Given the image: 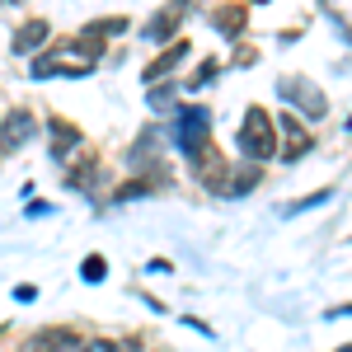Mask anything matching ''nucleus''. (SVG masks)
Listing matches in <instances>:
<instances>
[{"instance_id":"16","label":"nucleus","mask_w":352,"mask_h":352,"mask_svg":"<svg viewBox=\"0 0 352 352\" xmlns=\"http://www.w3.org/2000/svg\"><path fill=\"white\" fill-rule=\"evenodd\" d=\"M104 272H109L104 254H89V258L80 263V277H85V282H104Z\"/></svg>"},{"instance_id":"1","label":"nucleus","mask_w":352,"mask_h":352,"mask_svg":"<svg viewBox=\"0 0 352 352\" xmlns=\"http://www.w3.org/2000/svg\"><path fill=\"white\" fill-rule=\"evenodd\" d=\"M235 146H240V155L249 164H263V160L277 155V127H272V118L258 104L244 113V127L235 132Z\"/></svg>"},{"instance_id":"13","label":"nucleus","mask_w":352,"mask_h":352,"mask_svg":"<svg viewBox=\"0 0 352 352\" xmlns=\"http://www.w3.org/2000/svg\"><path fill=\"white\" fill-rule=\"evenodd\" d=\"M244 24H249V19H244V10H240V5H230V10L221 5L217 14H212V28H217V33H226V38H240Z\"/></svg>"},{"instance_id":"8","label":"nucleus","mask_w":352,"mask_h":352,"mask_svg":"<svg viewBox=\"0 0 352 352\" xmlns=\"http://www.w3.org/2000/svg\"><path fill=\"white\" fill-rule=\"evenodd\" d=\"M28 352H76V333L71 329H43L28 343Z\"/></svg>"},{"instance_id":"9","label":"nucleus","mask_w":352,"mask_h":352,"mask_svg":"<svg viewBox=\"0 0 352 352\" xmlns=\"http://www.w3.org/2000/svg\"><path fill=\"white\" fill-rule=\"evenodd\" d=\"M94 66L89 61H33V80H47V76H89Z\"/></svg>"},{"instance_id":"3","label":"nucleus","mask_w":352,"mask_h":352,"mask_svg":"<svg viewBox=\"0 0 352 352\" xmlns=\"http://www.w3.org/2000/svg\"><path fill=\"white\" fill-rule=\"evenodd\" d=\"M277 94H282L292 109H300L305 118H310V122L329 113V99H324V94H320V89H315L310 80H300V76H282V80H277Z\"/></svg>"},{"instance_id":"20","label":"nucleus","mask_w":352,"mask_h":352,"mask_svg":"<svg viewBox=\"0 0 352 352\" xmlns=\"http://www.w3.org/2000/svg\"><path fill=\"white\" fill-rule=\"evenodd\" d=\"M174 89H179V85H160V89L151 94V109H164V104L174 99Z\"/></svg>"},{"instance_id":"14","label":"nucleus","mask_w":352,"mask_h":352,"mask_svg":"<svg viewBox=\"0 0 352 352\" xmlns=\"http://www.w3.org/2000/svg\"><path fill=\"white\" fill-rule=\"evenodd\" d=\"M76 141H80V132H76L71 122H52V160H66Z\"/></svg>"},{"instance_id":"15","label":"nucleus","mask_w":352,"mask_h":352,"mask_svg":"<svg viewBox=\"0 0 352 352\" xmlns=\"http://www.w3.org/2000/svg\"><path fill=\"white\" fill-rule=\"evenodd\" d=\"M258 174H263V164H244L240 174H235V179L226 184V192H221V197H244V192L258 184Z\"/></svg>"},{"instance_id":"5","label":"nucleus","mask_w":352,"mask_h":352,"mask_svg":"<svg viewBox=\"0 0 352 352\" xmlns=\"http://www.w3.org/2000/svg\"><path fill=\"white\" fill-rule=\"evenodd\" d=\"M33 136H38V118H33L28 109H14L5 122H0V151L10 155V151H19V146L33 141Z\"/></svg>"},{"instance_id":"23","label":"nucleus","mask_w":352,"mask_h":352,"mask_svg":"<svg viewBox=\"0 0 352 352\" xmlns=\"http://www.w3.org/2000/svg\"><path fill=\"white\" fill-rule=\"evenodd\" d=\"M348 132H352V118H348Z\"/></svg>"},{"instance_id":"6","label":"nucleus","mask_w":352,"mask_h":352,"mask_svg":"<svg viewBox=\"0 0 352 352\" xmlns=\"http://www.w3.org/2000/svg\"><path fill=\"white\" fill-rule=\"evenodd\" d=\"M184 5H188V0H174V5H164L160 14H155L151 24L141 28V33H146V43H169V38L179 33V24H184Z\"/></svg>"},{"instance_id":"4","label":"nucleus","mask_w":352,"mask_h":352,"mask_svg":"<svg viewBox=\"0 0 352 352\" xmlns=\"http://www.w3.org/2000/svg\"><path fill=\"white\" fill-rule=\"evenodd\" d=\"M207 127H212V109H202V104H192V109H184L179 118H174V141L184 146V155L197 151L202 141H212Z\"/></svg>"},{"instance_id":"21","label":"nucleus","mask_w":352,"mask_h":352,"mask_svg":"<svg viewBox=\"0 0 352 352\" xmlns=\"http://www.w3.org/2000/svg\"><path fill=\"white\" fill-rule=\"evenodd\" d=\"M324 320H352V305H333V310H329Z\"/></svg>"},{"instance_id":"10","label":"nucleus","mask_w":352,"mask_h":352,"mask_svg":"<svg viewBox=\"0 0 352 352\" xmlns=\"http://www.w3.org/2000/svg\"><path fill=\"white\" fill-rule=\"evenodd\" d=\"M43 43H47V24H43V19H28V24H19V33H14L10 47H14L19 56H28L33 47H43Z\"/></svg>"},{"instance_id":"12","label":"nucleus","mask_w":352,"mask_h":352,"mask_svg":"<svg viewBox=\"0 0 352 352\" xmlns=\"http://www.w3.org/2000/svg\"><path fill=\"white\" fill-rule=\"evenodd\" d=\"M188 52H192L188 43H169V52H164L160 61H151V66H146V85H151V80H164V76H169V71H174V66H179Z\"/></svg>"},{"instance_id":"18","label":"nucleus","mask_w":352,"mask_h":352,"mask_svg":"<svg viewBox=\"0 0 352 352\" xmlns=\"http://www.w3.org/2000/svg\"><path fill=\"white\" fill-rule=\"evenodd\" d=\"M146 192H151V184L136 179V184H127V188H113V202H132V197H146Z\"/></svg>"},{"instance_id":"19","label":"nucleus","mask_w":352,"mask_h":352,"mask_svg":"<svg viewBox=\"0 0 352 352\" xmlns=\"http://www.w3.org/2000/svg\"><path fill=\"white\" fill-rule=\"evenodd\" d=\"M212 76H217V61H202V66H197V76H192V85H188V89H197V85H207Z\"/></svg>"},{"instance_id":"7","label":"nucleus","mask_w":352,"mask_h":352,"mask_svg":"<svg viewBox=\"0 0 352 352\" xmlns=\"http://www.w3.org/2000/svg\"><path fill=\"white\" fill-rule=\"evenodd\" d=\"M277 132H287V151H282V160H287V164L300 160V155L310 151V132L300 127V118H282V122H277Z\"/></svg>"},{"instance_id":"2","label":"nucleus","mask_w":352,"mask_h":352,"mask_svg":"<svg viewBox=\"0 0 352 352\" xmlns=\"http://www.w3.org/2000/svg\"><path fill=\"white\" fill-rule=\"evenodd\" d=\"M188 164H192V179H197L202 188L226 192V184H230V164H221L217 141H202L197 151H188Z\"/></svg>"},{"instance_id":"11","label":"nucleus","mask_w":352,"mask_h":352,"mask_svg":"<svg viewBox=\"0 0 352 352\" xmlns=\"http://www.w3.org/2000/svg\"><path fill=\"white\" fill-rule=\"evenodd\" d=\"M118 33H127V19H118V14H113V19H99V24H89L80 33V47H85V52H94L99 38H118Z\"/></svg>"},{"instance_id":"17","label":"nucleus","mask_w":352,"mask_h":352,"mask_svg":"<svg viewBox=\"0 0 352 352\" xmlns=\"http://www.w3.org/2000/svg\"><path fill=\"white\" fill-rule=\"evenodd\" d=\"M324 202H329V188H320V192H310V197H300V202H292L287 217H296V212H315V207H324Z\"/></svg>"},{"instance_id":"22","label":"nucleus","mask_w":352,"mask_h":352,"mask_svg":"<svg viewBox=\"0 0 352 352\" xmlns=\"http://www.w3.org/2000/svg\"><path fill=\"white\" fill-rule=\"evenodd\" d=\"M338 352H352V343H348V348H338Z\"/></svg>"}]
</instances>
